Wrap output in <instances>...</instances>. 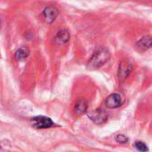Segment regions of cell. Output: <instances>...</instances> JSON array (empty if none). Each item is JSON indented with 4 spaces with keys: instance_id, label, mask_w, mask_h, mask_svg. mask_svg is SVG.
Here are the masks:
<instances>
[{
    "instance_id": "5b68a950",
    "label": "cell",
    "mask_w": 152,
    "mask_h": 152,
    "mask_svg": "<svg viewBox=\"0 0 152 152\" xmlns=\"http://www.w3.org/2000/svg\"><path fill=\"white\" fill-rule=\"evenodd\" d=\"M58 15H59L58 10H57L56 7H51V6L47 7L43 10V12H42L43 18H44L45 22H46L47 23H48V24L54 23V22L56 21V19L57 18Z\"/></svg>"
},
{
    "instance_id": "ba28073f",
    "label": "cell",
    "mask_w": 152,
    "mask_h": 152,
    "mask_svg": "<svg viewBox=\"0 0 152 152\" xmlns=\"http://www.w3.org/2000/svg\"><path fill=\"white\" fill-rule=\"evenodd\" d=\"M87 109H88V103L86 102V100L80 99L76 102L74 108H73V111H74V114L76 115H81L86 113Z\"/></svg>"
},
{
    "instance_id": "7a4b0ae2",
    "label": "cell",
    "mask_w": 152,
    "mask_h": 152,
    "mask_svg": "<svg viewBox=\"0 0 152 152\" xmlns=\"http://www.w3.org/2000/svg\"><path fill=\"white\" fill-rule=\"evenodd\" d=\"M89 118L94 122L96 124H103L107 122V118H108V114L107 113L106 110L102 109V108H98L95 109L91 112H90L88 114Z\"/></svg>"
},
{
    "instance_id": "6da1fadb",
    "label": "cell",
    "mask_w": 152,
    "mask_h": 152,
    "mask_svg": "<svg viewBox=\"0 0 152 152\" xmlns=\"http://www.w3.org/2000/svg\"><path fill=\"white\" fill-rule=\"evenodd\" d=\"M110 58V53L107 48L99 47L92 54L91 57L90 58L87 68L89 70H96L102 67Z\"/></svg>"
},
{
    "instance_id": "8fae6325",
    "label": "cell",
    "mask_w": 152,
    "mask_h": 152,
    "mask_svg": "<svg viewBox=\"0 0 152 152\" xmlns=\"http://www.w3.org/2000/svg\"><path fill=\"white\" fill-rule=\"evenodd\" d=\"M134 148H135L138 151H140V152H148V146H147L144 142L140 141V140H138V141H136V142L134 143Z\"/></svg>"
},
{
    "instance_id": "52a82bcc",
    "label": "cell",
    "mask_w": 152,
    "mask_h": 152,
    "mask_svg": "<svg viewBox=\"0 0 152 152\" xmlns=\"http://www.w3.org/2000/svg\"><path fill=\"white\" fill-rule=\"evenodd\" d=\"M136 48L140 51H147L152 48V37L143 36L136 42Z\"/></svg>"
},
{
    "instance_id": "8992f818",
    "label": "cell",
    "mask_w": 152,
    "mask_h": 152,
    "mask_svg": "<svg viewBox=\"0 0 152 152\" xmlns=\"http://www.w3.org/2000/svg\"><path fill=\"white\" fill-rule=\"evenodd\" d=\"M122 98L118 93H112L110 94L105 100V105L108 108H117L122 105Z\"/></svg>"
},
{
    "instance_id": "3957f363",
    "label": "cell",
    "mask_w": 152,
    "mask_h": 152,
    "mask_svg": "<svg viewBox=\"0 0 152 152\" xmlns=\"http://www.w3.org/2000/svg\"><path fill=\"white\" fill-rule=\"evenodd\" d=\"M132 71V65L130 62L123 60L119 63L118 65V71H117V77L120 82H124L130 73Z\"/></svg>"
},
{
    "instance_id": "7c38bea8",
    "label": "cell",
    "mask_w": 152,
    "mask_h": 152,
    "mask_svg": "<svg viewBox=\"0 0 152 152\" xmlns=\"http://www.w3.org/2000/svg\"><path fill=\"white\" fill-rule=\"evenodd\" d=\"M115 140L117 141V142H119V143H122V144H124V143H127L128 142V140H129V139H128V137H126L125 135H124V134H118V135H116L115 136Z\"/></svg>"
},
{
    "instance_id": "9c48e42d",
    "label": "cell",
    "mask_w": 152,
    "mask_h": 152,
    "mask_svg": "<svg viewBox=\"0 0 152 152\" xmlns=\"http://www.w3.org/2000/svg\"><path fill=\"white\" fill-rule=\"evenodd\" d=\"M55 40L59 44H65L70 40V32L67 30H61L57 32Z\"/></svg>"
},
{
    "instance_id": "277c9868",
    "label": "cell",
    "mask_w": 152,
    "mask_h": 152,
    "mask_svg": "<svg viewBox=\"0 0 152 152\" xmlns=\"http://www.w3.org/2000/svg\"><path fill=\"white\" fill-rule=\"evenodd\" d=\"M31 122H32L33 127H35L37 129H47V128H49L52 125H54L53 121L49 117L43 116V115H39V116L33 117Z\"/></svg>"
},
{
    "instance_id": "30bf717a",
    "label": "cell",
    "mask_w": 152,
    "mask_h": 152,
    "mask_svg": "<svg viewBox=\"0 0 152 152\" xmlns=\"http://www.w3.org/2000/svg\"><path fill=\"white\" fill-rule=\"evenodd\" d=\"M29 55H30L29 49L25 47H23L15 52V57L17 61H23V60H25L29 56Z\"/></svg>"
}]
</instances>
